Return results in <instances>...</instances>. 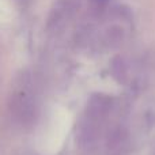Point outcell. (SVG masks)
<instances>
[{
  "instance_id": "cell-1",
  "label": "cell",
  "mask_w": 155,
  "mask_h": 155,
  "mask_svg": "<svg viewBox=\"0 0 155 155\" xmlns=\"http://www.w3.org/2000/svg\"><path fill=\"white\" fill-rule=\"evenodd\" d=\"M113 106V98L107 94L94 93L88 98L76 131V144L80 153L90 155L98 148L106 131Z\"/></svg>"
},
{
  "instance_id": "cell-2",
  "label": "cell",
  "mask_w": 155,
  "mask_h": 155,
  "mask_svg": "<svg viewBox=\"0 0 155 155\" xmlns=\"http://www.w3.org/2000/svg\"><path fill=\"white\" fill-rule=\"evenodd\" d=\"M11 118L21 127H31L40 116L41 102L35 88L33 76L29 72H22L16 79L8 102Z\"/></svg>"
},
{
  "instance_id": "cell-3",
  "label": "cell",
  "mask_w": 155,
  "mask_h": 155,
  "mask_svg": "<svg viewBox=\"0 0 155 155\" xmlns=\"http://www.w3.org/2000/svg\"><path fill=\"white\" fill-rule=\"evenodd\" d=\"M79 7L80 0H56L46 19V30L54 34L61 31L65 25L72 19Z\"/></svg>"
},
{
  "instance_id": "cell-4",
  "label": "cell",
  "mask_w": 155,
  "mask_h": 155,
  "mask_svg": "<svg viewBox=\"0 0 155 155\" xmlns=\"http://www.w3.org/2000/svg\"><path fill=\"white\" fill-rule=\"evenodd\" d=\"M132 139L125 125L113 127L105 136V155H129Z\"/></svg>"
},
{
  "instance_id": "cell-5",
  "label": "cell",
  "mask_w": 155,
  "mask_h": 155,
  "mask_svg": "<svg viewBox=\"0 0 155 155\" xmlns=\"http://www.w3.org/2000/svg\"><path fill=\"white\" fill-rule=\"evenodd\" d=\"M15 7L18 8L21 12H27L30 8L33 7V3L34 0H12Z\"/></svg>"
}]
</instances>
